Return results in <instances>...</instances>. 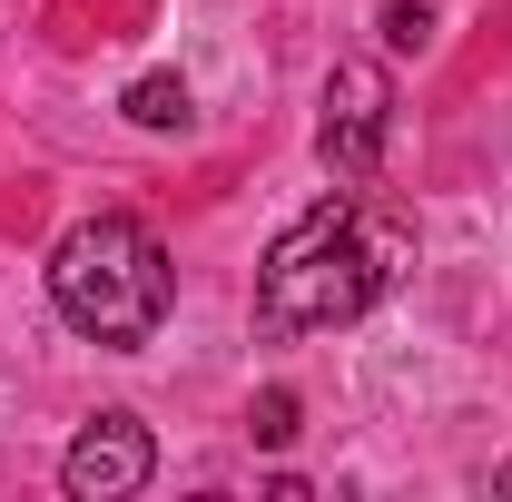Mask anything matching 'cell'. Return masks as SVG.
<instances>
[{
  "mask_svg": "<svg viewBox=\"0 0 512 502\" xmlns=\"http://www.w3.org/2000/svg\"><path fill=\"white\" fill-rule=\"evenodd\" d=\"M384 128H394V79L375 60H335L325 69V119H316V158L335 178H375L384 168Z\"/></svg>",
  "mask_w": 512,
  "mask_h": 502,
  "instance_id": "3957f363",
  "label": "cell"
},
{
  "mask_svg": "<svg viewBox=\"0 0 512 502\" xmlns=\"http://www.w3.org/2000/svg\"><path fill=\"white\" fill-rule=\"evenodd\" d=\"M148 473H158V443H148V424H138V414H89V424H79V443L60 453L69 502H128Z\"/></svg>",
  "mask_w": 512,
  "mask_h": 502,
  "instance_id": "277c9868",
  "label": "cell"
},
{
  "mask_svg": "<svg viewBox=\"0 0 512 502\" xmlns=\"http://www.w3.org/2000/svg\"><path fill=\"white\" fill-rule=\"evenodd\" d=\"M247 424H256V443H286V434H296V394H286V384H276V394H256Z\"/></svg>",
  "mask_w": 512,
  "mask_h": 502,
  "instance_id": "8992f818",
  "label": "cell"
},
{
  "mask_svg": "<svg viewBox=\"0 0 512 502\" xmlns=\"http://www.w3.org/2000/svg\"><path fill=\"white\" fill-rule=\"evenodd\" d=\"M128 119H138V128H188V79L148 69V79L128 89Z\"/></svg>",
  "mask_w": 512,
  "mask_h": 502,
  "instance_id": "5b68a950",
  "label": "cell"
},
{
  "mask_svg": "<svg viewBox=\"0 0 512 502\" xmlns=\"http://www.w3.org/2000/svg\"><path fill=\"white\" fill-rule=\"evenodd\" d=\"M375 30L394 40V50H424V40H434V20H424V10H384Z\"/></svg>",
  "mask_w": 512,
  "mask_h": 502,
  "instance_id": "52a82bcc",
  "label": "cell"
},
{
  "mask_svg": "<svg viewBox=\"0 0 512 502\" xmlns=\"http://www.w3.org/2000/svg\"><path fill=\"white\" fill-rule=\"evenodd\" d=\"M168 296H178V276H168V247L138 227V217H79L60 247H50V306L89 335V345H109V355H128V345H148L158 335V315H168Z\"/></svg>",
  "mask_w": 512,
  "mask_h": 502,
  "instance_id": "7a4b0ae2",
  "label": "cell"
},
{
  "mask_svg": "<svg viewBox=\"0 0 512 502\" xmlns=\"http://www.w3.org/2000/svg\"><path fill=\"white\" fill-rule=\"evenodd\" d=\"M394 276V237L355 197L335 188L325 207H306L266 266H256V335H316V325H355Z\"/></svg>",
  "mask_w": 512,
  "mask_h": 502,
  "instance_id": "6da1fadb",
  "label": "cell"
}]
</instances>
